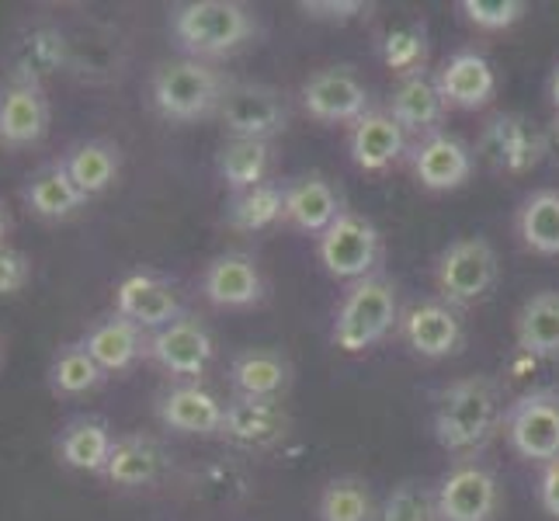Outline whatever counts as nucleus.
Listing matches in <instances>:
<instances>
[{
    "instance_id": "f257e3e1",
    "label": "nucleus",
    "mask_w": 559,
    "mask_h": 521,
    "mask_svg": "<svg viewBox=\"0 0 559 521\" xmlns=\"http://www.w3.org/2000/svg\"><path fill=\"white\" fill-rule=\"evenodd\" d=\"M504 417L500 386L490 376H466L438 393L435 438L452 455H473L497 435Z\"/></svg>"
},
{
    "instance_id": "f03ea898",
    "label": "nucleus",
    "mask_w": 559,
    "mask_h": 521,
    "mask_svg": "<svg viewBox=\"0 0 559 521\" xmlns=\"http://www.w3.org/2000/svg\"><path fill=\"white\" fill-rule=\"evenodd\" d=\"M170 35L188 60H209L247 46L258 35V17L237 0H191L170 11Z\"/></svg>"
},
{
    "instance_id": "7ed1b4c3",
    "label": "nucleus",
    "mask_w": 559,
    "mask_h": 521,
    "mask_svg": "<svg viewBox=\"0 0 559 521\" xmlns=\"http://www.w3.org/2000/svg\"><path fill=\"white\" fill-rule=\"evenodd\" d=\"M226 76L205 60H175L160 63L150 76V98L167 122H199L219 115L226 98Z\"/></svg>"
},
{
    "instance_id": "20e7f679",
    "label": "nucleus",
    "mask_w": 559,
    "mask_h": 521,
    "mask_svg": "<svg viewBox=\"0 0 559 521\" xmlns=\"http://www.w3.org/2000/svg\"><path fill=\"white\" fill-rule=\"evenodd\" d=\"M400 320L396 285L382 275H369L348 288L334 317V344L341 352L358 355L365 347L379 344Z\"/></svg>"
},
{
    "instance_id": "39448f33",
    "label": "nucleus",
    "mask_w": 559,
    "mask_h": 521,
    "mask_svg": "<svg viewBox=\"0 0 559 521\" xmlns=\"http://www.w3.org/2000/svg\"><path fill=\"white\" fill-rule=\"evenodd\" d=\"M497 272H500L497 254L484 237L452 240L438 254V268H435L441 303L449 306L479 303L497 285Z\"/></svg>"
},
{
    "instance_id": "423d86ee",
    "label": "nucleus",
    "mask_w": 559,
    "mask_h": 521,
    "mask_svg": "<svg viewBox=\"0 0 559 521\" xmlns=\"http://www.w3.org/2000/svg\"><path fill=\"white\" fill-rule=\"evenodd\" d=\"M382 237L372 220L358 216V212L344 209L341 216L331 223V229L320 237V264L331 279L341 282H361L372 275V268L379 264Z\"/></svg>"
},
{
    "instance_id": "0eeeda50",
    "label": "nucleus",
    "mask_w": 559,
    "mask_h": 521,
    "mask_svg": "<svg viewBox=\"0 0 559 521\" xmlns=\"http://www.w3.org/2000/svg\"><path fill=\"white\" fill-rule=\"evenodd\" d=\"M504 431L518 455L549 466L552 459H559V393L532 390L518 403H511Z\"/></svg>"
},
{
    "instance_id": "6e6552de",
    "label": "nucleus",
    "mask_w": 559,
    "mask_h": 521,
    "mask_svg": "<svg viewBox=\"0 0 559 521\" xmlns=\"http://www.w3.org/2000/svg\"><path fill=\"white\" fill-rule=\"evenodd\" d=\"M212 355H216V344H212L209 327L191 313H181L178 320L150 334V358L178 382H199Z\"/></svg>"
},
{
    "instance_id": "1a4fd4ad",
    "label": "nucleus",
    "mask_w": 559,
    "mask_h": 521,
    "mask_svg": "<svg viewBox=\"0 0 559 521\" xmlns=\"http://www.w3.org/2000/svg\"><path fill=\"white\" fill-rule=\"evenodd\" d=\"M219 122L229 140H272L285 129L288 108L285 98L267 84H229L219 105Z\"/></svg>"
},
{
    "instance_id": "9d476101",
    "label": "nucleus",
    "mask_w": 559,
    "mask_h": 521,
    "mask_svg": "<svg viewBox=\"0 0 559 521\" xmlns=\"http://www.w3.org/2000/svg\"><path fill=\"white\" fill-rule=\"evenodd\" d=\"M479 161H487L500 174H528L546 161L543 153V129H535L525 115L504 111L493 115L476 143Z\"/></svg>"
},
{
    "instance_id": "9b49d317",
    "label": "nucleus",
    "mask_w": 559,
    "mask_h": 521,
    "mask_svg": "<svg viewBox=\"0 0 559 521\" xmlns=\"http://www.w3.org/2000/svg\"><path fill=\"white\" fill-rule=\"evenodd\" d=\"M441 521H493L500 511V484L479 462H459L435 490Z\"/></svg>"
},
{
    "instance_id": "f8f14e48",
    "label": "nucleus",
    "mask_w": 559,
    "mask_h": 521,
    "mask_svg": "<svg viewBox=\"0 0 559 521\" xmlns=\"http://www.w3.org/2000/svg\"><path fill=\"white\" fill-rule=\"evenodd\" d=\"M302 108L317 122L344 126L369 115V91L348 67H323L302 84Z\"/></svg>"
},
{
    "instance_id": "ddd939ff",
    "label": "nucleus",
    "mask_w": 559,
    "mask_h": 521,
    "mask_svg": "<svg viewBox=\"0 0 559 521\" xmlns=\"http://www.w3.org/2000/svg\"><path fill=\"white\" fill-rule=\"evenodd\" d=\"M288 411L282 400H250V396H234L226 403L219 438H226L234 449L243 452H264L278 446L288 435Z\"/></svg>"
},
{
    "instance_id": "4468645a",
    "label": "nucleus",
    "mask_w": 559,
    "mask_h": 521,
    "mask_svg": "<svg viewBox=\"0 0 559 521\" xmlns=\"http://www.w3.org/2000/svg\"><path fill=\"white\" fill-rule=\"evenodd\" d=\"M115 313L132 320L143 331H160L170 320H178L181 299L178 288L157 272H129L115 285Z\"/></svg>"
},
{
    "instance_id": "2eb2a0df",
    "label": "nucleus",
    "mask_w": 559,
    "mask_h": 521,
    "mask_svg": "<svg viewBox=\"0 0 559 521\" xmlns=\"http://www.w3.org/2000/svg\"><path fill=\"white\" fill-rule=\"evenodd\" d=\"M153 411H157V421L170 431L219 435L226 403L216 393H209L199 382H175V386H167L164 393H157Z\"/></svg>"
},
{
    "instance_id": "dca6fc26",
    "label": "nucleus",
    "mask_w": 559,
    "mask_h": 521,
    "mask_svg": "<svg viewBox=\"0 0 559 521\" xmlns=\"http://www.w3.org/2000/svg\"><path fill=\"white\" fill-rule=\"evenodd\" d=\"M76 341L87 347V355L98 362L108 376L132 369L140 358H150V334L132 320L119 317L115 310L108 317H98L94 323H87V331Z\"/></svg>"
},
{
    "instance_id": "f3484780",
    "label": "nucleus",
    "mask_w": 559,
    "mask_h": 521,
    "mask_svg": "<svg viewBox=\"0 0 559 521\" xmlns=\"http://www.w3.org/2000/svg\"><path fill=\"white\" fill-rule=\"evenodd\" d=\"M49 132V98L43 84L11 81L0 98V143L11 150L43 143Z\"/></svg>"
},
{
    "instance_id": "a211bd4d",
    "label": "nucleus",
    "mask_w": 559,
    "mask_h": 521,
    "mask_svg": "<svg viewBox=\"0 0 559 521\" xmlns=\"http://www.w3.org/2000/svg\"><path fill=\"white\" fill-rule=\"evenodd\" d=\"M202 296L212 306H223V310H243V306L261 303L264 279L258 272L254 258L240 254V250L216 254L202 272Z\"/></svg>"
},
{
    "instance_id": "6ab92c4d",
    "label": "nucleus",
    "mask_w": 559,
    "mask_h": 521,
    "mask_svg": "<svg viewBox=\"0 0 559 521\" xmlns=\"http://www.w3.org/2000/svg\"><path fill=\"white\" fill-rule=\"evenodd\" d=\"M115 435L111 424L98 414H73L63 421V428L56 431V459L60 466L73 470V473H105V462L111 455Z\"/></svg>"
},
{
    "instance_id": "aec40b11",
    "label": "nucleus",
    "mask_w": 559,
    "mask_h": 521,
    "mask_svg": "<svg viewBox=\"0 0 559 521\" xmlns=\"http://www.w3.org/2000/svg\"><path fill=\"white\" fill-rule=\"evenodd\" d=\"M403 341L420 358H449L462 344V320L449 303H417L400 320Z\"/></svg>"
},
{
    "instance_id": "412c9836",
    "label": "nucleus",
    "mask_w": 559,
    "mask_h": 521,
    "mask_svg": "<svg viewBox=\"0 0 559 521\" xmlns=\"http://www.w3.org/2000/svg\"><path fill=\"white\" fill-rule=\"evenodd\" d=\"M22 202L32 216L46 223H63L87 205V196L70 181L63 161H49L28 174V181L22 185Z\"/></svg>"
},
{
    "instance_id": "4be33fe9",
    "label": "nucleus",
    "mask_w": 559,
    "mask_h": 521,
    "mask_svg": "<svg viewBox=\"0 0 559 521\" xmlns=\"http://www.w3.org/2000/svg\"><path fill=\"white\" fill-rule=\"evenodd\" d=\"M167 452L153 435H115L102 479L111 487H150L167 470Z\"/></svg>"
},
{
    "instance_id": "5701e85b",
    "label": "nucleus",
    "mask_w": 559,
    "mask_h": 521,
    "mask_svg": "<svg viewBox=\"0 0 559 521\" xmlns=\"http://www.w3.org/2000/svg\"><path fill=\"white\" fill-rule=\"evenodd\" d=\"M414 174L428 191H455V188H462L469 181L473 153L462 140L445 137V132H435V137L417 143Z\"/></svg>"
},
{
    "instance_id": "b1692460",
    "label": "nucleus",
    "mask_w": 559,
    "mask_h": 521,
    "mask_svg": "<svg viewBox=\"0 0 559 521\" xmlns=\"http://www.w3.org/2000/svg\"><path fill=\"white\" fill-rule=\"evenodd\" d=\"M435 81H438V91H441V98H445V105L469 108V111L490 105V98L497 94V73H493L490 60L473 49L455 52L452 60L441 67Z\"/></svg>"
},
{
    "instance_id": "393cba45",
    "label": "nucleus",
    "mask_w": 559,
    "mask_h": 521,
    "mask_svg": "<svg viewBox=\"0 0 559 521\" xmlns=\"http://www.w3.org/2000/svg\"><path fill=\"white\" fill-rule=\"evenodd\" d=\"M445 98H441L438 81L428 73L403 76L390 98V115L403 126V132H417V137H435L438 126L445 122Z\"/></svg>"
},
{
    "instance_id": "a878e982",
    "label": "nucleus",
    "mask_w": 559,
    "mask_h": 521,
    "mask_svg": "<svg viewBox=\"0 0 559 521\" xmlns=\"http://www.w3.org/2000/svg\"><path fill=\"white\" fill-rule=\"evenodd\" d=\"M229 382H234L237 396L250 400H282L293 386V365L282 352L272 347H250L240 352L229 365Z\"/></svg>"
},
{
    "instance_id": "bb28decb",
    "label": "nucleus",
    "mask_w": 559,
    "mask_h": 521,
    "mask_svg": "<svg viewBox=\"0 0 559 521\" xmlns=\"http://www.w3.org/2000/svg\"><path fill=\"white\" fill-rule=\"evenodd\" d=\"M403 150H407V132L390 111H369L352 126V161L361 170H390L403 157Z\"/></svg>"
},
{
    "instance_id": "cd10ccee",
    "label": "nucleus",
    "mask_w": 559,
    "mask_h": 521,
    "mask_svg": "<svg viewBox=\"0 0 559 521\" xmlns=\"http://www.w3.org/2000/svg\"><path fill=\"white\" fill-rule=\"evenodd\" d=\"M60 161L70 174V181L84 191L87 199L102 196V191H108L115 185V178H119L122 170V150L115 146L111 140H76L67 146V153H60Z\"/></svg>"
},
{
    "instance_id": "c85d7f7f",
    "label": "nucleus",
    "mask_w": 559,
    "mask_h": 521,
    "mask_svg": "<svg viewBox=\"0 0 559 521\" xmlns=\"http://www.w3.org/2000/svg\"><path fill=\"white\" fill-rule=\"evenodd\" d=\"M341 199L337 188L323 178H299L296 185L285 188V220L302 234L323 237L331 223L341 216Z\"/></svg>"
},
{
    "instance_id": "c756f323",
    "label": "nucleus",
    "mask_w": 559,
    "mask_h": 521,
    "mask_svg": "<svg viewBox=\"0 0 559 521\" xmlns=\"http://www.w3.org/2000/svg\"><path fill=\"white\" fill-rule=\"evenodd\" d=\"M105 379H108V372L87 355V347L81 341H67V344L56 347V355H52L49 369H46L49 393L56 400L87 396L94 390H102Z\"/></svg>"
},
{
    "instance_id": "7c9ffc66",
    "label": "nucleus",
    "mask_w": 559,
    "mask_h": 521,
    "mask_svg": "<svg viewBox=\"0 0 559 521\" xmlns=\"http://www.w3.org/2000/svg\"><path fill=\"white\" fill-rule=\"evenodd\" d=\"M518 347L532 358H559V293H535L514 320Z\"/></svg>"
},
{
    "instance_id": "2f4dec72",
    "label": "nucleus",
    "mask_w": 559,
    "mask_h": 521,
    "mask_svg": "<svg viewBox=\"0 0 559 521\" xmlns=\"http://www.w3.org/2000/svg\"><path fill=\"white\" fill-rule=\"evenodd\" d=\"M14 81L43 84L49 73L67 63V38L52 25H32L11 49Z\"/></svg>"
},
{
    "instance_id": "473e14b6",
    "label": "nucleus",
    "mask_w": 559,
    "mask_h": 521,
    "mask_svg": "<svg viewBox=\"0 0 559 521\" xmlns=\"http://www.w3.org/2000/svg\"><path fill=\"white\" fill-rule=\"evenodd\" d=\"M267 167H272V146L264 140H229V143H223L219 157H216L219 178L234 196L237 191L264 185Z\"/></svg>"
},
{
    "instance_id": "72a5a7b5",
    "label": "nucleus",
    "mask_w": 559,
    "mask_h": 521,
    "mask_svg": "<svg viewBox=\"0 0 559 521\" xmlns=\"http://www.w3.org/2000/svg\"><path fill=\"white\" fill-rule=\"evenodd\" d=\"M285 220V188L278 185H258L237 191L234 199L226 202V223L240 229V234H261V229L275 226Z\"/></svg>"
},
{
    "instance_id": "f704fd0d",
    "label": "nucleus",
    "mask_w": 559,
    "mask_h": 521,
    "mask_svg": "<svg viewBox=\"0 0 559 521\" xmlns=\"http://www.w3.org/2000/svg\"><path fill=\"white\" fill-rule=\"evenodd\" d=\"M518 234H522L525 247L535 254H559V191L543 188L525 199L522 212H518Z\"/></svg>"
},
{
    "instance_id": "c9c22d12",
    "label": "nucleus",
    "mask_w": 559,
    "mask_h": 521,
    "mask_svg": "<svg viewBox=\"0 0 559 521\" xmlns=\"http://www.w3.org/2000/svg\"><path fill=\"white\" fill-rule=\"evenodd\" d=\"M320 521H376L379 508L369 484L358 476L331 479L320 494Z\"/></svg>"
},
{
    "instance_id": "e433bc0d",
    "label": "nucleus",
    "mask_w": 559,
    "mask_h": 521,
    "mask_svg": "<svg viewBox=\"0 0 559 521\" xmlns=\"http://www.w3.org/2000/svg\"><path fill=\"white\" fill-rule=\"evenodd\" d=\"M424 56H428V32H424L420 22H407V25H396L385 32L382 38V60L393 73L403 76H414L424 67Z\"/></svg>"
},
{
    "instance_id": "4c0bfd02",
    "label": "nucleus",
    "mask_w": 559,
    "mask_h": 521,
    "mask_svg": "<svg viewBox=\"0 0 559 521\" xmlns=\"http://www.w3.org/2000/svg\"><path fill=\"white\" fill-rule=\"evenodd\" d=\"M376 521H441L438 497L424 484H400L379 505Z\"/></svg>"
},
{
    "instance_id": "58836bf2",
    "label": "nucleus",
    "mask_w": 559,
    "mask_h": 521,
    "mask_svg": "<svg viewBox=\"0 0 559 521\" xmlns=\"http://www.w3.org/2000/svg\"><path fill=\"white\" fill-rule=\"evenodd\" d=\"M459 8L476 28H487V32L511 28L522 22L528 11L525 0H462Z\"/></svg>"
},
{
    "instance_id": "ea45409f",
    "label": "nucleus",
    "mask_w": 559,
    "mask_h": 521,
    "mask_svg": "<svg viewBox=\"0 0 559 521\" xmlns=\"http://www.w3.org/2000/svg\"><path fill=\"white\" fill-rule=\"evenodd\" d=\"M32 282V258L17 247L0 250V299L25 293V285Z\"/></svg>"
},
{
    "instance_id": "a19ab883",
    "label": "nucleus",
    "mask_w": 559,
    "mask_h": 521,
    "mask_svg": "<svg viewBox=\"0 0 559 521\" xmlns=\"http://www.w3.org/2000/svg\"><path fill=\"white\" fill-rule=\"evenodd\" d=\"M299 11L320 17V22H352V17H361L369 8L361 0H302Z\"/></svg>"
},
{
    "instance_id": "79ce46f5",
    "label": "nucleus",
    "mask_w": 559,
    "mask_h": 521,
    "mask_svg": "<svg viewBox=\"0 0 559 521\" xmlns=\"http://www.w3.org/2000/svg\"><path fill=\"white\" fill-rule=\"evenodd\" d=\"M538 500H543V508L552 518H559V459H552L543 470V479H538Z\"/></svg>"
},
{
    "instance_id": "37998d69",
    "label": "nucleus",
    "mask_w": 559,
    "mask_h": 521,
    "mask_svg": "<svg viewBox=\"0 0 559 521\" xmlns=\"http://www.w3.org/2000/svg\"><path fill=\"white\" fill-rule=\"evenodd\" d=\"M543 153L552 167H559V111H556V119L543 129Z\"/></svg>"
},
{
    "instance_id": "c03bdc74",
    "label": "nucleus",
    "mask_w": 559,
    "mask_h": 521,
    "mask_svg": "<svg viewBox=\"0 0 559 521\" xmlns=\"http://www.w3.org/2000/svg\"><path fill=\"white\" fill-rule=\"evenodd\" d=\"M8 234H11V216H8V205H4V199H0V250L11 247V244H8Z\"/></svg>"
},
{
    "instance_id": "a18cd8bd",
    "label": "nucleus",
    "mask_w": 559,
    "mask_h": 521,
    "mask_svg": "<svg viewBox=\"0 0 559 521\" xmlns=\"http://www.w3.org/2000/svg\"><path fill=\"white\" fill-rule=\"evenodd\" d=\"M549 98H552V105H556V111H559V63H556V70H552V76H549Z\"/></svg>"
},
{
    "instance_id": "49530a36",
    "label": "nucleus",
    "mask_w": 559,
    "mask_h": 521,
    "mask_svg": "<svg viewBox=\"0 0 559 521\" xmlns=\"http://www.w3.org/2000/svg\"><path fill=\"white\" fill-rule=\"evenodd\" d=\"M0 355H4V344H0Z\"/></svg>"
},
{
    "instance_id": "de8ad7c7",
    "label": "nucleus",
    "mask_w": 559,
    "mask_h": 521,
    "mask_svg": "<svg viewBox=\"0 0 559 521\" xmlns=\"http://www.w3.org/2000/svg\"><path fill=\"white\" fill-rule=\"evenodd\" d=\"M0 98H4V91H0Z\"/></svg>"
}]
</instances>
